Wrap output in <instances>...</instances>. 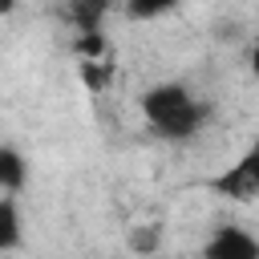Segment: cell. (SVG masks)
I'll return each instance as SVG.
<instances>
[{
    "mask_svg": "<svg viewBox=\"0 0 259 259\" xmlns=\"http://www.w3.org/2000/svg\"><path fill=\"white\" fill-rule=\"evenodd\" d=\"M24 247V214H20V194L0 198V255H16Z\"/></svg>",
    "mask_w": 259,
    "mask_h": 259,
    "instance_id": "277c9868",
    "label": "cell"
},
{
    "mask_svg": "<svg viewBox=\"0 0 259 259\" xmlns=\"http://www.w3.org/2000/svg\"><path fill=\"white\" fill-rule=\"evenodd\" d=\"M178 4H182V0H121V12H125V20L146 24V20H158V16L174 12Z\"/></svg>",
    "mask_w": 259,
    "mask_h": 259,
    "instance_id": "ba28073f",
    "label": "cell"
},
{
    "mask_svg": "<svg viewBox=\"0 0 259 259\" xmlns=\"http://www.w3.org/2000/svg\"><path fill=\"white\" fill-rule=\"evenodd\" d=\"M247 65H251V77L259 81V32L251 36V49H247Z\"/></svg>",
    "mask_w": 259,
    "mask_h": 259,
    "instance_id": "8fae6325",
    "label": "cell"
},
{
    "mask_svg": "<svg viewBox=\"0 0 259 259\" xmlns=\"http://www.w3.org/2000/svg\"><path fill=\"white\" fill-rule=\"evenodd\" d=\"M109 8H113V0H65V16H69V24L77 32L101 28V20H105Z\"/></svg>",
    "mask_w": 259,
    "mask_h": 259,
    "instance_id": "52a82bcc",
    "label": "cell"
},
{
    "mask_svg": "<svg viewBox=\"0 0 259 259\" xmlns=\"http://www.w3.org/2000/svg\"><path fill=\"white\" fill-rule=\"evenodd\" d=\"M138 109H142V121L154 130V138L174 142V146L194 142L210 121V105L194 97L186 81H154L138 97Z\"/></svg>",
    "mask_w": 259,
    "mask_h": 259,
    "instance_id": "6da1fadb",
    "label": "cell"
},
{
    "mask_svg": "<svg viewBox=\"0 0 259 259\" xmlns=\"http://www.w3.org/2000/svg\"><path fill=\"white\" fill-rule=\"evenodd\" d=\"M73 57H77V61H105V57H113V53H109V40H105V28L77 32V40H73Z\"/></svg>",
    "mask_w": 259,
    "mask_h": 259,
    "instance_id": "9c48e42d",
    "label": "cell"
},
{
    "mask_svg": "<svg viewBox=\"0 0 259 259\" xmlns=\"http://www.w3.org/2000/svg\"><path fill=\"white\" fill-rule=\"evenodd\" d=\"M16 12V0H0V16H12Z\"/></svg>",
    "mask_w": 259,
    "mask_h": 259,
    "instance_id": "7c38bea8",
    "label": "cell"
},
{
    "mask_svg": "<svg viewBox=\"0 0 259 259\" xmlns=\"http://www.w3.org/2000/svg\"><path fill=\"white\" fill-rule=\"evenodd\" d=\"M113 73H117L113 57H105V61H77V81H81V89L89 97H105L109 85H113Z\"/></svg>",
    "mask_w": 259,
    "mask_h": 259,
    "instance_id": "8992f818",
    "label": "cell"
},
{
    "mask_svg": "<svg viewBox=\"0 0 259 259\" xmlns=\"http://www.w3.org/2000/svg\"><path fill=\"white\" fill-rule=\"evenodd\" d=\"M206 190L227 198V202H235V206H255L259 202V138L235 162H227L219 174H210Z\"/></svg>",
    "mask_w": 259,
    "mask_h": 259,
    "instance_id": "7a4b0ae2",
    "label": "cell"
},
{
    "mask_svg": "<svg viewBox=\"0 0 259 259\" xmlns=\"http://www.w3.org/2000/svg\"><path fill=\"white\" fill-rule=\"evenodd\" d=\"M202 259H259V235H251L247 227H214L198 251Z\"/></svg>",
    "mask_w": 259,
    "mask_h": 259,
    "instance_id": "3957f363",
    "label": "cell"
},
{
    "mask_svg": "<svg viewBox=\"0 0 259 259\" xmlns=\"http://www.w3.org/2000/svg\"><path fill=\"white\" fill-rule=\"evenodd\" d=\"M24 186H28V162L12 142H4L0 146V190L4 194H20Z\"/></svg>",
    "mask_w": 259,
    "mask_h": 259,
    "instance_id": "5b68a950",
    "label": "cell"
},
{
    "mask_svg": "<svg viewBox=\"0 0 259 259\" xmlns=\"http://www.w3.org/2000/svg\"><path fill=\"white\" fill-rule=\"evenodd\" d=\"M130 247H134L138 255H154V251L162 247L158 227H134V231H130Z\"/></svg>",
    "mask_w": 259,
    "mask_h": 259,
    "instance_id": "30bf717a",
    "label": "cell"
}]
</instances>
